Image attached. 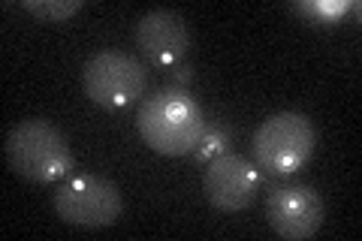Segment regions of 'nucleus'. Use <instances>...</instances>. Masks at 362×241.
I'll return each instance as SVG.
<instances>
[{
  "label": "nucleus",
  "instance_id": "f257e3e1",
  "mask_svg": "<svg viewBox=\"0 0 362 241\" xmlns=\"http://www.w3.org/2000/svg\"><path fill=\"white\" fill-rule=\"evenodd\" d=\"M136 130L157 154H194L206 133V109L197 102V97H190L187 88L169 85L139 102Z\"/></svg>",
  "mask_w": 362,
  "mask_h": 241
},
{
  "label": "nucleus",
  "instance_id": "f03ea898",
  "mask_svg": "<svg viewBox=\"0 0 362 241\" xmlns=\"http://www.w3.org/2000/svg\"><path fill=\"white\" fill-rule=\"evenodd\" d=\"M6 166L16 175L37 181V184H52L61 181L73 169V151L66 145V136L45 118L18 121L6 133Z\"/></svg>",
  "mask_w": 362,
  "mask_h": 241
},
{
  "label": "nucleus",
  "instance_id": "7ed1b4c3",
  "mask_svg": "<svg viewBox=\"0 0 362 241\" xmlns=\"http://www.w3.org/2000/svg\"><path fill=\"white\" fill-rule=\"evenodd\" d=\"M317 130L308 114L278 112L254 130V163L269 175H293L311 160Z\"/></svg>",
  "mask_w": 362,
  "mask_h": 241
},
{
  "label": "nucleus",
  "instance_id": "20e7f679",
  "mask_svg": "<svg viewBox=\"0 0 362 241\" xmlns=\"http://www.w3.org/2000/svg\"><path fill=\"white\" fill-rule=\"evenodd\" d=\"M148 73L127 52H97L82 66V90L103 109H127L145 94Z\"/></svg>",
  "mask_w": 362,
  "mask_h": 241
},
{
  "label": "nucleus",
  "instance_id": "39448f33",
  "mask_svg": "<svg viewBox=\"0 0 362 241\" xmlns=\"http://www.w3.org/2000/svg\"><path fill=\"white\" fill-rule=\"evenodd\" d=\"M54 211L70 226H112L124 211V199L115 181L103 175H76L54 190Z\"/></svg>",
  "mask_w": 362,
  "mask_h": 241
},
{
  "label": "nucleus",
  "instance_id": "423d86ee",
  "mask_svg": "<svg viewBox=\"0 0 362 241\" xmlns=\"http://www.w3.org/2000/svg\"><path fill=\"white\" fill-rule=\"evenodd\" d=\"M259 184H263L259 166L254 160L233 154V151L211 157L206 163V172H202V193L221 211L251 208Z\"/></svg>",
  "mask_w": 362,
  "mask_h": 241
},
{
  "label": "nucleus",
  "instance_id": "0eeeda50",
  "mask_svg": "<svg viewBox=\"0 0 362 241\" xmlns=\"http://www.w3.org/2000/svg\"><path fill=\"white\" fill-rule=\"evenodd\" d=\"M266 217H269V226L281 238L305 241L320 233L323 217H326V202L308 184H281V187H272L269 193Z\"/></svg>",
  "mask_w": 362,
  "mask_h": 241
},
{
  "label": "nucleus",
  "instance_id": "6e6552de",
  "mask_svg": "<svg viewBox=\"0 0 362 241\" xmlns=\"http://www.w3.org/2000/svg\"><path fill=\"white\" fill-rule=\"evenodd\" d=\"M136 49L145 54V61L154 66H166L173 70L175 64L185 61L190 49V33L187 25L175 9H151L136 21Z\"/></svg>",
  "mask_w": 362,
  "mask_h": 241
},
{
  "label": "nucleus",
  "instance_id": "1a4fd4ad",
  "mask_svg": "<svg viewBox=\"0 0 362 241\" xmlns=\"http://www.w3.org/2000/svg\"><path fill=\"white\" fill-rule=\"evenodd\" d=\"M21 6L42 21H66L82 9V0H21Z\"/></svg>",
  "mask_w": 362,
  "mask_h": 241
},
{
  "label": "nucleus",
  "instance_id": "9d476101",
  "mask_svg": "<svg viewBox=\"0 0 362 241\" xmlns=\"http://www.w3.org/2000/svg\"><path fill=\"white\" fill-rule=\"evenodd\" d=\"M293 9H296L299 16L314 18L317 25H335L344 13L354 9V4H347V0H326V4L317 0V4H293Z\"/></svg>",
  "mask_w": 362,
  "mask_h": 241
},
{
  "label": "nucleus",
  "instance_id": "9b49d317",
  "mask_svg": "<svg viewBox=\"0 0 362 241\" xmlns=\"http://www.w3.org/2000/svg\"><path fill=\"white\" fill-rule=\"evenodd\" d=\"M226 145H230V133H226L223 124H221V121H206V133H202V139H199V145H197L194 157L206 163V160L223 154Z\"/></svg>",
  "mask_w": 362,
  "mask_h": 241
},
{
  "label": "nucleus",
  "instance_id": "f8f14e48",
  "mask_svg": "<svg viewBox=\"0 0 362 241\" xmlns=\"http://www.w3.org/2000/svg\"><path fill=\"white\" fill-rule=\"evenodd\" d=\"M173 78L178 82V88H185V85L190 82V66H187V64H175V66H173Z\"/></svg>",
  "mask_w": 362,
  "mask_h": 241
}]
</instances>
